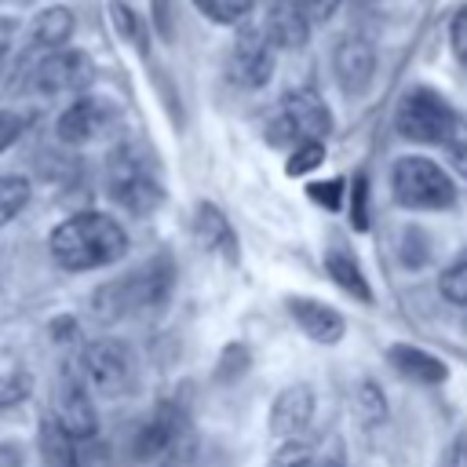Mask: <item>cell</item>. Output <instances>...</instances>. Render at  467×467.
<instances>
[{
  "mask_svg": "<svg viewBox=\"0 0 467 467\" xmlns=\"http://www.w3.org/2000/svg\"><path fill=\"white\" fill-rule=\"evenodd\" d=\"M449 47H452V55L467 66V7L456 11L452 22H449Z\"/></svg>",
  "mask_w": 467,
  "mask_h": 467,
  "instance_id": "cell-34",
  "label": "cell"
},
{
  "mask_svg": "<svg viewBox=\"0 0 467 467\" xmlns=\"http://www.w3.org/2000/svg\"><path fill=\"white\" fill-rule=\"evenodd\" d=\"M314 463V449L299 438H288L277 445V452L270 456V467H310Z\"/></svg>",
  "mask_w": 467,
  "mask_h": 467,
  "instance_id": "cell-31",
  "label": "cell"
},
{
  "mask_svg": "<svg viewBox=\"0 0 467 467\" xmlns=\"http://www.w3.org/2000/svg\"><path fill=\"white\" fill-rule=\"evenodd\" d=\"M274 47H303L310 36V15L299 0H270L266 18L259 22Z\"/></svg>",
  "mask_w": 467,
  "mask_h": 467,
  "instance_id": "cell-17",
  "label": "cell"
},
{
  "mask_svg": "<svg viewBox=\"0 0 467 467\" xmlns=\"http://www.w3.org/2000/svg\"><path fill=\"white\" fill-rule=\"evenodd\" d=\"M310 467H347V456H343V441L336 438L328 449H325V456H314V463Z\"/></svg>",
  "mask_w": 467,
  "mask_h": 467,
  "instance_id": "cell-40",
  "label": "cell"
},
{
  "mask_svg": "<svg viewBox=\"0 0 467 467\" xmlns=\"http://www.w3.org/2000/svg\"><path fill=\"white\" fill-rule=\"evenodd\" d=\"M193 4L215 26H241L252 15V4L255 0H193Z\"/></svg>",
  "mask_w": 467,
  "mask_h": 467,
  "instance_id": "cell-26",
  "label": "cell"
},
{
  "mask_svg": "<svg viewBox=\"0 0 467 467\" xmlns=\"http://www.w3.org/2000/svg\"><path fill=\"white\" fill-rule=\"evenodd\" d=\"M77 368H80L84 383L91 387V394H102V398H120L135 387V354L120 339L88 343Z\"/></svg>",
  "mask_w": 467,
  "mask_h": 467,
  "instance_id": "cell-6",
  "label": "cell"
},
{
  "mask_svg": "<svg viewBox=\"0 0 467 467\" xmlns=\"http://www.w3.org/2000/svg\"><path fill=\"white\" fill-rule=\"evenodd\" d=\"M288 314L299 325V332L306 339L321 343V347H336L347 332V317L336 306H328L321 299H310V296H288Z\"/></svg>",
  "mask_w": 467,
  "mask_h": 467,
  "instance_id": "cell-12",
  "label": "cell"
},
{
  "mask_svg": "<svg viewBox=\"0 0 467 467\" xmlns=\"http://www.w3.org/2000/svg\"><path fill=\"white\" fill-rule=\"evenodd\" d=\"M182 427H186V416L175 409V405H161L135 434V460H153V456H164L179 445L182 438Z\"/></svg>",
  "mask_w": 467,
  "mask_h": 467,
  "instance_id": "cell-15",
  "label": "cell"
},
{
  "mask_svg": "<svg viewBox=\"0 0 467 467\" xmlns=\"http://www.w3.org/2000/svg\"><path fill=\"white\" fill-rule=\"evenodd\" d=\"M77 467H106V445H95V438L91 441H80Z\"/></svg>",
  "mask_w": 467,
  "mask_h": 467,
  "instance_id": "cell-38",
  "label": "cell"
},
{
  "mask_svg": "<svg viewBox=\"0 0 467 467\" xmlns=\"http://www.w3.org/2000/svg\"><path fill=\"white\" fill-rule=\"evenodd\" d=\"M95 80V66L80 47L47 51L33 66V91L36 95H80Z\"/></svg>",
  "mask_w": 467,
  "mask_h": 467,
  "instance_id": "cell-9",
  "label": "cell"
},
{
  "mask_svg": "<svg viewBox=\"0 0 467 467\" xmlns=\"http://www.w3.org/2000/svg\"><path fill=\"white\" fill-rule=\"evenodd\" d=\"M310 420H314V390L306 383L285 387L270 405V434L281 441L299 438V431H306Z\"/></svg>",
  "mask_w": 467,
  "mask_h": 467,
  "instance_id": "cell-14",
  "label": "cell"
},
{
  "mask_svg": "<svg viewBox=\"0 0 467 467\" xmlns=\"http://www.w3.org/2000/svg\"><path fill=\"white\" fill-rule=\"evenodd\" d=\"M193 237H197L201 248L223 255L226 263H237V259H241V252H237V234H234L226 212H223L219 204H212V201H201V204H197V212H193Z\"/></svg>",
  "mask_w": 467,
  "mask_h": 467,
  "instance_id": "cell-16",
  "label": "cell"
},
{
  "mask_svg": "<svg viewBox=\"0 0 467 467\" xmlns=\"http://www.w3.org/2000/svg\"><path fill=\"white\" fill-rule=\"evenodd\" d=\"M394 128L409 142L423 146H456V135L463 131L460 113L434 91V88H409L398 102Z\"/></svg>",
  "mask_w": 467,
  "mask_h": 467,
  "instance_id": "cell-4",
  "label": "cell"
},
{
  "mask_svg": "<svg viewBox=\"0 0 467 467\" xmlns=\"http://www.w3.org/2000/svg\"><path fill=\"white\" fill-rule=\"evenodd\" d=\"M387 361H390L401 376H409V379H416V383H423V387H434V383H445V379H449V365H445L438 354H431V350H423V347H412V343H394V347H387Z\"/></svg>",
  "mask_w": 467,
  "mask_h": 467,
  "instance_id": "cell-18",
  "label": "cell"
},
{
  "mask_svg": "<svg viewBox=\"0 0 467 467\" xmlns=\"http://www.w3.org/2000/svg\"><path fill=\"white\" fill-rule=\"evenodd\" d=\"M350 226L358 234L368 230V175L365 171H358L350 179Z\"/></svg>",
  "mask_w": 467,
  "mask_h": 467,
  "instance_id": "cell-30",
  "label": "cell"
},
{
  "mask_svg": "<svg viewBox=\"0 0 467 467\" xmlns=\"http://www.w3.org/2000/svg\"><path fill=\"white\" fill-rule=\"evenodd\" d=\"M106 190L128 215H150L164 201V182L157 179L153 157L135 150V146H120V150L109 153V161H106Z\"/></svg>",
  "mask_w": 467,
  "mask_h": 467,
  "instance_id": "cell-3",
  "label": "cell"
},
{
  "mask_svg": "<svg viewBox=\"0 0 467 467\" xmlns=\"http://www.w3.org/2000/svg\"><path fill=\"white\" fill-rule=\"evenodd\" d=\"M171 288H175V259L171 252H157L131 274L99 285L91 292V314L99 321H124L142 310L164 306Z\"/></svg>",
  "mask_w": 467,
  "mask_h": 467,
  "instance_id": "cell-2",
  "label": "cell"
},
{
  "mask_svg": "<svg viewBox=\"0 0 467 467\" xmlns=\"http://www.w3.org/2000/svg\"><path fill=\"white\" fill-rule=\"evenodd\" d=\"M325 274H328V281H332L336 288H343L350 299H358V303H372L368 277H365L358 255H354L347 244H332V248L325 252Z\"/></svg>",
  "mask_w": 467,
  "mask_h": 467,
  "instance_id": "cell-19",
  "label": "cell"
},
{
  "mask_svg": "<svg viewBox=\"0 0 467 467\" xmlns=\"http://www.w3.org/2000/svg\"><path fill=\"white\" fill-rule=\"evenodd\" d=\"M332 69H336V80L347 95H361L368 84H372V73H376V47L372 40L365 36H343L336 44V55H332Z\"/></svg>",
  "mask_w": 467,
  "mask_h": 467,
  "instance_id": "cell-11",
  "label": "cell"
},
{
  "mask_svg": "<svg viewBox=\"0 0 467 467\" xmlns=\"http://www.w3.org/2000/svg\"><path fill=\"white\" fill-rule=\"evenodd\" d=\"M306 197L321 204L325 212H336L343 204V179H325V182H306Z\"/></svg>",
  "mask_w": 467,
  "mask_h": 467,
  "instance_id": "cell-32",
  "label": "cell"
},
{
  "mask_svg": "<svg viewBox=\"0 0 467 467\" xmlns=\"http://www.w3.org/2000/svg\"><path fill=\"white\" fill-rule=\"evenodd\" d=\"M321 164H325V142L306 139V142H299V146L288 153L285 171H288L292 179H299V175H306V171H314V168H321Z\"/></svg>",
  "mask_w": 467,
  "mask_h": 467,
  "instance_id": "cell-28",
  "label": "cell"
},
{
  "mask_svg": "<svg viewBox=\"0 0 467 467\" xmlns=\"http://www.w3.org/2000/svg\"><path fill=\"white\" fill-rule=\"evenodd\" d=\"M274 55H277V47L263 33V26L241 22L234 47H230V58H226V73L241 88H263L274 77Z\"/></svg>",
  "mask_w": 467,
  "mask_h": 467,
  "instance_id": "cell-8",
  "label": "cell"
},
{
  "mask_svg": "<svg viewBox=\"0 0 467 467\" xmlns=\"http://www.w3.org/2000/svg\"><path fill=\"white\" fill-rule=\"evenodd\" d=\"M434 467H467V431H460V434L441 449V456H438Z\"/></svg>",
  "mask_w": 467,
  "mask_h": 467,
  "instance_id": "cell-35",
  "label": "cell"
},
{
  "mask_svg": "<svg viewBox=\"0 0 467 467\" xmlns=\"http://www.w3.org/2000/svg\"><path fill=\"white\" fill-rule=\"evenodd\" d=\"M117 120V106L109 99H99V95H77L55 120V131H58V142L66 146H84V142H95L99 135H106Z\"/></svg>",
  "mask_w": 467,
  "mask_h": 467,
  "instance_id": "cell-10",
  "label": "cell"
},
{
  "mask_svg": "<svg viewBox=\"0 0 467 467\" xmlns=\"http://www.w3.org/2000/svg\"><path fill=\"white\" fill-rule=\"evenodd\" d=\"M26 463V449L18 441H0V467H22Z\"/></svg>",
  "mask_w": 467,
  "mask_h": 467,
  "instance_id": "cell-41",
  "label": "cell"
},
{
  "mask_svg": "<svg viewBox=\"0 0 467 467\" xmlns=\"http://www.w3.org/2000/svg\"><path fill=\"white\" fill-rule=\"evenodd\" d=\"M51 416L77 438V441H91L99 434V412L91 401V387L84 383L80 368L62 365L55 376V398H51Z\"/></svg>",
  "mask_w": 467,
  "mask_h": 467,
  "instance_id": "cell-7",
  "label": "cell"
},
{
  "mask_svg": "<svg viewBox=\"0 0 467 467\" xmlns=\"http://www.w3.org/2000/svg\"><path fill=\"white\" fill-rule=\"evenodd\" d=\"M438 292L452 306H467V252H460L441 274H438Z\"/></svg>",
  "mask_w": 467,
  "mask_h": 467,
  "instance_id": "cell-24",
  "label": "cell"
},
{
  "mask_svg": "<svg viewBox=\"0 0 467 467\" xmlns=\"http://www.w3.org/2000/svg\"><path fill=\"white\" fill-rule=\"evenodd\" d=\"M266 142H270V146H277V150H288V146L296 150L303 139H299V131L292 128V120H288L285 113H277V117L266 124Z\"/></svg>",
  "mask_w": 467,
  "mask_h": 467,
  "instance_id": "cell-33",
  "label": "cell"
},
{
  "mask_svg": "<svg viewBox=\"0 0 467 467\" xmlns=\"http://www.w3.org/2000/svg\"><path fill=\"white\" fill-rule=\"evenodd\" d=\"M248 368H252V350H248L244 343H226V347L219 350V361H215V379H219V383H234V379H241Z\"/></svg>",
  "mask_w": 467,
  "mask_h": 467,
  "instance_id": "cell-27",
  "label": "cell"
},
{
  "mask_svg": "<svg viewBox=\"0 0 467 467\" xmlns=\"http://www.w3.org/2000/svg\"><path fill=\"white\" fill-rule=\"evenodd\" d=\"M33 394V376L26 368L0 372V409H15Z\"/></svg>",
  "mask_w": 467,
  "mask_h": 467,
  "instance_id": "cell-29",
  "label": "cell"
},
{
  "mask_svg": "<svg viewBox=\"0 0 467 467\" xmlns=\"http://www.w3.org/2000/svg\"><path fill=\"white\" fill-rule=\"evenodd\" d=\"M77 332H80V328H77V321H73V317H55V321H51V336H55L58 343L77 339Z\"/></svg>",
  "mask_w": 467,
  "mask_h": 467,
  "instance_id": "cell-42",
  "label": "cell"
},
{
  "mask_svg": "<svg viewBox=\"0 0 467 467\" xmlns=\"http://www.w3.org/2000/svg\"><path fill=\"white\" fill-rule=\"evenodd\" d=\"M77 29V15L66 7V4H51V7H40L29 22V44L33 47H44V51H58L69 44Z\"/></svg>",
  "mask_w": 467,
  "mask_h": 467,
  "instance_id": "cell-20",
  "label": "cell"
},
{
  "mask_svg": "<svg viewBox=\"0 0 467 467\" xmlns=\"http://www.w3.org/2000/svg\"><path fill=\"white\" fill-rule=\"evenodd\" d=\"M29 204V179L26 175H0V226H7Z\"/></svg>",
  "mask_w": 467,
  "mask_h": 467,
  "instance_id": "cell-25",
  "label": "cell"
},
{
  "mask_svg": "<svg viewBox=\"0 0 467 467\" xmlns=\"http://www.w3.org/2000/svg\"><path fill=\"white\" fill-rule=\"evenodd\" d=\"M390 197L412 212H441L456 204V182L438 161L405 153L390 168Z\"/></svg>",
  "mask_w": 467,
  "mask_h": 467,
  "instance_id": "cell-5",
  "label": "cell"
},
{
  "mask_svg": "<svg viewBox=\"0 0 467 467\" xmlns=\"http://www.w3.org/2000/svg\"><path fill=\"white\" fill-rule=\"evenodd\" d=\"M354 416L365 427L387 423V394H383V387L376 379H358V387H354Z\"/></svg>",
  "mask_w": 467,
  "mask_h": 467,
  "instance_id": "cell-23",
  "label": "cell"
},
{
  "mask_svg": "<svg viewBox=\"0 0 467 467\" xmlns=\"http://www.w3.org/2000/svg\"><path fill=\"white\" fill-rule=\"evenodd\" d=\"M4 55H7V40L0 36V62H4Z\"/></svg>",
  "mask_w": 467,
  "mask_h": 467,
  "instance_id": "cell-44",
  "label": "cell"
},
{
  "mask_svg": "<svg viewBox=\"0 0 467 467\" xmlns=\"http://www.w3.org/2000/svg\"><path fill=\"white\" fill-rule=\"evenodd\" d=\"M281 113L292 120V128L299 131L303 142L306 139L325 142V135H332V113L314 88H292L281 102Z\"/></svg>",
  "mask_w": 467,
  "mask_h": 467,
  "instance_id": "cell-13",
  "label": "cell"
},
{
  "mask_svg": "<svg viewBox=\"0 0 467 467\" xmlns=\"http://www.w3.org/2000/svg\"><path fill=\"white\" fill-rule=\"evenodd\" d=\"M109 22H113V29H117V36L128 44V47H135V55H150V26H146V18L131 7V4H124V0H109Z\"/></svg>",
  "mask_w": 467,
  "mask_h": 467,
  "instance_id": "cell-22",
  "label": "cell"
},
{
  "mask_svg": "<svg viewBox=\"0 0 467 467\" xmlns=\"http://www.w3.org/2000/svg\"><path fill=\"white\" fill-rule=\"evenodd\" d=\"M449 164H452V171H460V175L467 179V142L449 146Z\"/></svg>",
  "mask_w": 467,
  "mask_h": 467,
  "instance_id": "cell-43",
  "label": "cell"
},
{
  "mask_svg": "<svg viewBox=\"0 0 467 467\" xmlns=\"http://www.w3.org/2000/svg\"><path fill=\"white\" fill-rule=\"evenodd\" d=\"M153 7V26L161 33V40H171L175 36V15H171V0H150Z\"/></svg>",
  "mask_w": 467,
  "mask_h": 467,
  "instance_id": "cell-36",
  "label": "cell"
},
{
  "mask_svg": "<svg viewBox=\"0 0 467 467\" xmlns=\"http://www.w3.org/2000/svg\"><path fill=\"white\" fill-rule=\"evenodd\" d=\"M47 252L62 270L84 274L117 263L128 252V234L106 212H73L51 230Z\"/></svg>",
  "mask_w": 467,
  "mask_h": 467,
  "instance_id": "cell-1",
  "label": "cell"
},
{
  "mask_svg": "<svg viewBox=\"0 0 467 467\" xmlns=\"http://www.w3.org/2000/svg\"><path fill=\"white\" fill-rule=\"evenodd\" d=\"M36 449H40V460H44L47 467H77V456H80V441H77L51 412L40 416Z\"/></svg>",
  "mask_w": 467,
  "mask_h": 467,
  "instance_id": "cell-21",
  "label": "cell"
},
{
  "mask_svg": "<svg viewBox=\"0 0 467 467\" xmlns=\"http://www.w3.org/2000/svg\"><path fill=\"white\" fill-rule=\"evenodd\" d=\"M299 4H303V11L310 15V22H325V18L336 15V7H339L343 0H299Z\"/></svg>",
  "mask_w": 467,
  "mask_h": 467,
  "instance_id": "cell-39",
  "label": "cell"
},
{
  "mask_svg": "<svg viewBox=\"0 0 467 467\" xmlns=\"http://www.w3.org/2000/svg\"><path fill=\"white\" fill-rule=\"evenodd\" d=\"M22 124H26V120H22L18 113L0 109V153H4V150H7V146L18 139V135H22Z\"/></svg>",
  "mask_w": 467,
  "mask_h": 467,
  "instance_id": "cell-37",
  "label": "cell"
}]
</instances>
